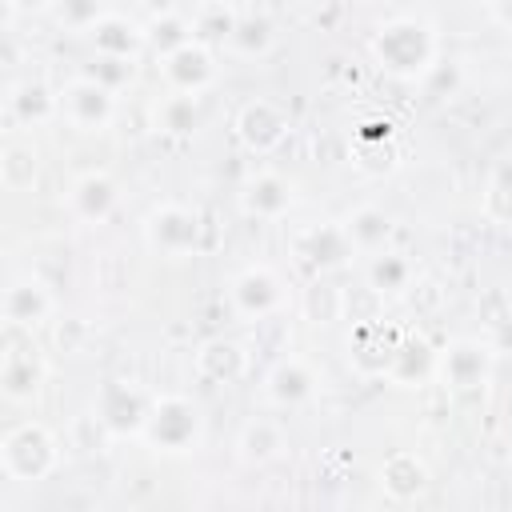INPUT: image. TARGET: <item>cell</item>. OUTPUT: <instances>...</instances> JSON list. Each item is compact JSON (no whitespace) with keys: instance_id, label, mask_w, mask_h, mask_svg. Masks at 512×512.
I'll list each match as a JSON object with an SVG mask.
<instances>
[{"instance_id":"1","label":"cell","mask_w":512,"mask_h":512,"mask_svg":"<svg viewBox=\"0 0 512 512\" xmlns=\"http://www.w3.org/2000/svg\"><path fill=\"white\" fill-rule=\"evenodd\" d=\"M368 56L396 80H424L440 60V36L420 16H392L372 32Z\"/></svg>"},{"instance_id":"2","label":"cell","mask_w":512,"mask_h":512,"mask_svg":"<svg viewBox=\"0 0 512 512\" xmlns=\"http://www.w3.org/2000/svg\"><path fill=\"white\" fill-rule=\"evenodd\" d=\"M140 444L156 456H188L204 444V412L184 392H156Z\"/></svg>"},{"instance_id":"3","label":"cell","mask_w":512,"mask_h":512,"mask_svg":"<svg viewBox=\"0 0 512 512\" xmlns=\"http://www.w3.org/2000/svg\"><path fill=\"white\" fill-rule=\"evenodd\" d=\"M60 468V436L44 420H20L0 440V472L12 484H40Z\"/></svg>"},{"instance_id":"4","label":"cell","mask_w":512,"mask_h":512,"mask_svg":"<svg viewBox=\"0 0 512 512\" xmlns=\"http://www.w3.org/2000/svg\"><path fill=\"white\" fill-rule=\"evenodd\" d=\"M148 408H152V392H144L136 380L108 376V380L96 384L88 412H92V424L108 440H140Z\"/></svg>"},{"instance_id":"5","label":"cell","mask_w":512,"mask_h":512,"mask_svg":"<svg viewBox=\"0 0 512 512\" xmlns=\"http://www.w3.org/2000/svg\"><path fill=\"white\" fill-rule=\"evenodd\" d=\"M140 236L148 244V252L164 256V260H188L200 252V236H204V224H200V212L180 204V200H160L144 212L140 220Z\"/></svg>"},{"instance_id":"6","label":"cell","mask_w":512,"mask_h":512,"mask_svg":"<svg viewBox=\"0 0 512 512\" xmlns=\"http://www.w3.org/2000/svg\"><path fill=\"white\" fill-rule=\"evenodd\" d=\"M48 380V360L36 348L28 328H8L4 324V352H0V396L8 404H28L40 396Z\"/></svg>"},{"instance_id":"7","label":"cell","mask_w":512,"mask_h":512,"mask_svg":"<svg viewBox=\"0 0 512 512\" xmlns=\"http://www.w3.org/2000/svg\"><path fill=\"white\" fill-rule=\"evenodd\" d=\"M292 256L308 276H332L344 272L352 260H360L356 244L344 232V220H320L292 232Z\"/></svg>"},{"instance_id":"8","label":"cell","mask_w":512,"mask_h":512,"mask_svg":"<svg viewBox=\"0 0 512 512\" xmlns=\"http://www.w3.org/2000/svg\"><path fill=\"white\" fill-rule=\"evenodd\" d=\"M232 132H236V140H240L244 152H252V156H272V152L284 148V140H288V132H292V120H288V108H284V104H276V100H268V96H252V100H244V104L236 108Z\"/></svg>"},{"instance_id":"9","label":"cell","mask_w":512,"mask_h":512,"mask_svg":"<svg viewBox=\"0 0 512 512\" xmlns=\"http://www.w3.org/2000/svg\"><path fill=\"white\" fill-rule=\"evenodd\" d=\"M492 364H496V352L484 344V336L452 340L436 356V380L456 396H472V392H484V384L492 380Z\"/></svg>"},{"instance_id":"10","label":"cell","mask_w":512,"mask_h":512,"mask_svg":"<svg viewBox=\"0 0 512 512\" xmlns=\"http://www.w3.org/2000/svg\"><path fill=\"white\" fill-rule=\"evenodd\" d=\"M60 120L76 132H104L116 120V92L80 72L60 88Z\"/></svg>"},{"instance_id":"11","label":"cell","mask_w":512,"mask_h":512,"mask_svg":"<svg viewBox=\"0 0 512 512\" xmlns=\"http://www.w3.org/2000/svg\"><path fill=\"white\" fill-rule=\"evenodd\" d=\"M228 304L240 320H268L284 308V280L268 264H248L228 280Z\"/></svg>"},{"instance_id":"12","label":"cell","mask_w":512,"mask_h":512,"mask_svg":"<svg viewBox=\"0 0 512 512\" xmlns=\"http://www.w3.org/2000/svg\"><path fill=\"white\" fill-rule=\"evenodd\" d=\"M216 76H220V64H216L212 44H204V40H188L176 52L160 56V80H164L168 92L204 96L216 84Z\"/></svg>"},{"instance_id":"13","label":"cell","mask_w":512,"mask_h":512,"mask_svg":"<svg viewBox=\"0 0 512 512\" xmlns=\"http://www.w3.org/2000/svg\"><path fill=\"white\" fill-rule=\"evenodd\" d=\"M236 204L248 220H284L296 204V184L284 176V172H272V168H256L244 176V184L236 188Z\"/></svg>"},{"instance_id":"14","label":"cell","mask_w":512,"mask_h":512,"mask_svg":"<svg viewBox=\"0 0 512 512\" xmlns=\"http://www.w3.org/2000/svg\"><path fill=\"white\" fill-rule=\"evenodd\" d=\"M192 372L212 388H228L252 372V352L232 336H208L192 352Z\"/></svg>"},{"instance_id":"15","label":"cell","mask_w":512,"mask_h":512,"mask_svg":"<svg viewBox=\"0 0 512 512\" xmlns=\"http://www.w3.org/2000/svg\"><path fill=\"white\" fill-rule=\"evenodd\" d=\"M56 316V292L40 276H12L4 288V324L36 332Z\"/></svg>"},{"instance_id":"16","label":"cell","mask_w":512,"mask_h":512,"mask_svg":"<svg viewBox=\"0 0 512 512\" xmlns=\"http://www.w3.org/2000/svg\"><path fill=\"white\" fill-rule=\"evenodd\" d=\"M64 204H68V216L72 220H80V224H104L116 212V204H120V188H116V180L108 172L88 168V172H80L68 184Z\"/></svg>"},{"instance_id":"17","label":"cell","mask_w":512,"mask_h":512,"mask_svg":"<svg viewBox=\"0 0 512 512\" xmlns=\"http://www.w3.org/2000/svg\"><path fill=\"white\" fill-rule=\"evenodd\" d=\"M432 484V472L424 464V456H416L412 448H396L392 456L380 460L376 468V488L392 500V504H412L428 492Z\"/></svg>"},{"instance_id":"18","label":"cell","mask_w":512,"mask_h":512,"mask_svg":"<svg viewBox=\"0 0 512 512\" xmlns=\"http://www.w3.org/2000/svg\"><path fill=\"white\" fill-rule=\"evenodd\" d=\"M400 332H392L384 320H360L356 332L348 336V364L356 368V376L364 380H384L388 360L396 352Z\"/></svg>"},{"instance_id":"19","label":"cell","mask_w":512,"mask_h":512,"mask_svg":"<svg viewBox=\"0 0 512 512\" xmlns=\"http://www.w3.org/2000/svg\"><path fill=\"white\" fill-rule=\"evenodd\" d=\"M316 368L304 356H280L264 372V400L272 408H300L316 396Z\"/></svg>"},{"instance_id":"20","label":"cell","mask_w":512,"mask_h":512,"mask_svg":"<svg viewBox=\"0 0 512 512\" xmlns=\"http://www.w3.org/2000/svg\"><path fill=\"white\" fill-rule=\"evenodd\" d=\"M348 156H352V164H356L364 176H384V172H392V168H396V128H392V120H364V124L352 132Z\"/></svg>"},{"instance_id":"21","label":"cell","mask_w":512,"mask_h":512,"mask_svg":"<svg viewBox=\"0 0 512 512\" xmlns=\"http://www.w3.org/2000/svg\"><path fill=\"white\" fill-rule=\"evenodd\" d=\"M436 356H440V352L428 344V336H420V332H400L384 380L396 384V388H416V384H424L428 376H436Z\"/></svg>"},{"instance_id":"22","label":"cell","mask_w":512,"mask_h":512,"mask_svg":"<svg viewBox=\"0 0 512 512\" xmlns=\"http://www.w3.org/2000/svg\"><path fill=\"white\" fill-rule=\"evenodd\" d=\"M288 452V432L280 420L272 416H252L244 420V428L236 432V456L248 468H268Z\"/></svg>"},{"instance_id":"23","label":"cell","mask_w":512,"mask_h":512,"mask_svg":"<svg viewBox=\"0 0 512 512\" xmlns=\"http://www.w3.org/2000/svg\"><path fill=\"white\" fill-rule=\"evenodd\" d=\"M8 116L24 128H40L48 120L60 116V88H52L48 80L32 76V80H20L8 88Z\"/></svg>"},{"instance_id":"24","label":"cell","mask_w":512,"mask_h":512,"mask_svg":"<svg viewBox=\"0 0 512 512\" xmlns=\"http://www.w3.org/2000/svg\"><path fill=\"white\" fill-rule=\"evenodd\" d=\"M88 44H92V52H100V56H132V60H140V52L148 48L144 24H136V20L120 16V12H104V16L88 28Z\"/></svg>"},{"instance_id":"25","label":"cell","mask_w":512,"mask_h":512,"mask_svg":"<svg viewBox=\"0 0 512 512\" xmlns=\"http://www.w3.org/2000/svg\"><path fill=\"white\" fill-rule=\"evenodd\" d=\"M344 232H348V240L356 244L360 256H376V252L392 248L396 220H392V212H384L380 204H356V208H348V216H344Z\"/></svg>"},{"instance_id":"26","label":"cell","mask_w":512,"mask_h":512,"mask_svg":"<svg viewBox=\"0 0 512 512\" xmlns=\"http://www.w3.org/2000/svg\"><path fill=\"white\" fill-rule=\"evenodd\" d=\"M364 260H368V264H364V280H368V288H372L380 300L404 296V292L412 288V280H416V264H412L408 252H400V248H384V252L364 256Z\"/></svg>"},{"instance_id":"27","label":"cell","mask_w":512,"mask_h":512,"mask_svg":"<svg viewBox=\"0 0 512 512\" xmlns=\"http://www.w3.org/2000/svg\"><path fill=\"white\" fill-rule=\"evenodd\" d=\"M200 124H204V104H200V96H192V92H164V96L152 104V128H156L160 136L184 140V136H192Z\"/></svg>"},{"instance_id":"28","label":"cell","mask_w":512,"mask_h":512,"mask_svg":"<svg viewBox=\"0 0 512 512\" xmlns=\"http://www.w3.org/2000/svg\"><path fill=\"white\" fill-rule=\"evenodd\" d=\"M344 312H348V292L340 284H332L328 276H312L304 284V292H300V316L308 324L324 328V324H336Z\"/></svg>"},{"instance_id":"29","label":"cell","mask_w":512,"mask_h":512,"mask_svg":"<svg viewBox=\"0 0 512 512\" xmlns=\"http://www.w3.org/2000/svg\"><path fill=\"white\" fill-rule=\"evenodd\" d=\"M228 48L240 60H264L276 48V24H272V16H264V12H240L236 16V28L228 36Z\"/></svg>"},{"instance_id":"30","label":"cell","mask_w":512,"mask_h":512,"mask_svg":"<svg viewBox=\"0 0 512 512\" xmlns=\"http://www.w3.org/2000/svg\"><path fill=\"white\" fill-rule=\"evenodd\" d=\"M40 180V152L28 140H8L0 148V184L4 192H28Z\"/></svg>"},{"instance_id":"31","label":"cell","mask_w":512,"mask_h":512,"mask_svg":"<svg viewBox=\"0 0 512 512\" xmlns=\"http://www.w3.org/2000/svg\"><path fill=\"white\" fill-rule=\"evenodd\" d=\"M480 212H484L488 224L512 228V156L492 164V172L484 180V192H480Z\"/></svg>"},{"instance_id":"32","label":"cell","mask_w":512,"mask_h":512,"mask_svg":"<svg viewBox=\"0 0 512 512\" xmlns=\"http://www.w3.org/2000/svg\"><path fill=\"white\" fill-rule=\"evenodd\" d=\"M144 40H148V48H152L156 56H168V52H176L180 44L196 40V24H192L184 12H156V16L144 24Z\"/></svg>"},{"instance_id":"33","label":"cell","mask_w":512,"mask_h":512,"mask_svg":"<svg viewBox=\"0 0 512 512\" xmlns=\"http://www.w3.org/2000/svg\"><path fill=\"white\" fill-rule=\"evenodd\" d=\"M104 12H108L104 0H52V8H48V16H52L56 28L80 32V36H88V28H92Z\"/></svg>"},{"instance_id":"34","label":"cell","mask_w":512,"mask_h":512,"mask_svg":"<svg viewBox=\"0 0 512 512\" xmlns=\"http://www.w3.org/2000/svg\"><path fill=\"white\" fill-rule=\"evenodd\" d=\"M84 76H92L104 88L120 92V88H128L136 80V60L132 56H100V52H92V60L84 64Z\"/></svg>"},{"instance_id":"35","label":"cell","mask_w":512,"mask_h":512,"mask_svg":"<svg viewBox=\"0 0 512 512\" xmlns=\"http://www.w3.org/2000/svg\"><path fill=\"white\" fill-rule=\"evenodd\" d=\"M236 8H228V4H208V8H200V16L192 20L196 24V40H204V44H228V36H232V28H236Z\"/></svg>"},{"instance_id":"36","label":"cell","mask_w":512,"mask_h":512,"mask_svg":"<svg viewBox=\"0 0 512 512\" xmlns=\"http://www.w3.org/2000/svg\"><path fill=\"white\" fill-rule=\"evenodd\" d=\"M484 344L496 352V356H512V300L488 316L484 324Z\"/></svg>"},{"instance_id":"37","label":"cell","mask_w":512,"mask_h":512,"mask_svg":"<svg viewBox=\"0 0 512 512\" xmlns=\"http://www.w3.org/2000/svg\"><path fill=\"white\" fill-rule=\"evenodd\" d=\"M52 0H4V12L8 16H36V12H48Z\"/></svg>"},{"instance_id":"38","label":"cell","mask_w":512,"mask_h":512,"mask_svg":"<svg viewBox=\"0 0 512 512\" xmlns=\"http://www.w3.org/2000/svg\"><path fill=\"white\" fill-rule=\"evenodd\" d=\"M488 16H492L500 28L512 32V0H488Z\"/></svg>"}]
</instances>
